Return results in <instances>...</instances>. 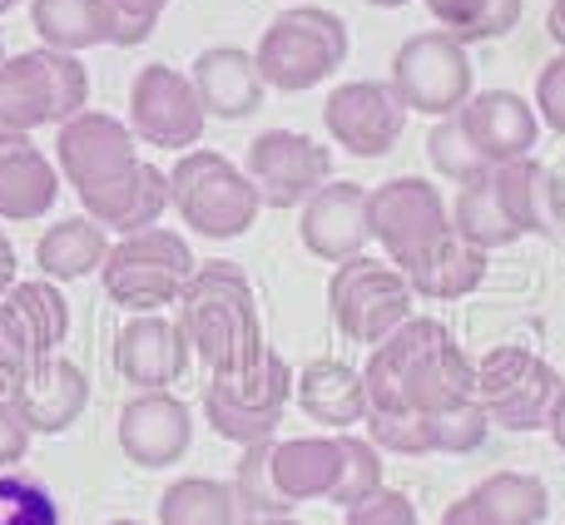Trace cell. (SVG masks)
I'll return each instance as SVG.
<instances>
[{
  "label": "cell",
  "instance_id": "6da1fadb",
  "mask_svg": "<svg viewBox=\"0 0 565 525\" xmlns=\"http://www.w3.org/2000/svg\"><path fill=\"white\" fill-rule=\"evenodd\" d=\"M55 169L75 189L85 218L105 234L154 228L169 208V174L139 159V139L125 119L105 109H79L55 135Z\"/></svg>",
  "mask_w": 565,
  "mask_h": 525
},
{
  "label": "cell",
  "instance_id": "7a4b0ae2",
  "mask_svg": "<svg viewBox=\"0 0 565 525\" xmlns=\"http://www.w3.org/2000/svg\"><path fill=\"white\" fill-rule=\"evenodd\" d=\"M362 382H367V411L377 417L457 411L477 401V362L461 352L451 328H441L437 318H417V312L372 347Z\"/></svg>",
  "mask_w": 565,
  "mask_h": 525
},
{
  "label": "cell",
  "instance_id": "3957f363",
  "mask_svg": "<svg viewBox=\"0 0 565 525\" xmlns=\"http://www.w3.org/2000/svg\"><path fill=\"white\" fill-rule=\"evenodd\" d=\"M179 328H184V338H189V352L209 367V377L248 367V362H258L268 347L254 282L228 258L199 262L194 268V278L179 292Z\"/></svg>",
  "mask_w": 565,
  "mask_h": 525
},
{
  "label": "cell",
  "instance_id": "277c9868",
  "mask_svg": "<svg viewBox=\"0 0 565 525\" xmlns=\"http://www.w3.org/2000/svg\"><path fill=\"white\" fill-rule=\"evenodd\" d=\"M169 208L189 224V234L228 244L258 224L264 199L234 159H224L218 149H189L169 169Z\"/></svg>",
  "mask_w": 565,
  "mask_h": 525
},
{
  "label": "cell",
  "instance_id": "5b68a950",
  "mask_svg": "<svg viewBox=\"0 0 565 525\" xmlns=\"http://www.w3.org/2000/svg\"><path fill=\"white\" fill-rule=\"evenodd\" d=\"M348 50H352V40H348V20L342 15H332L322 6H292L268 20V30L258 35L254 65L268 89L302 95V89L338 75L348 65Z\"/></svg>",
  "mask_w": 565,
  "mask_h": 525
},
{
  "label": "cell",
  "instance_id": "8992f818",
  "mask_svg": "<svg viewBox=\"0 0 565 525\" xmlns=\"http://www.w3.org/2000/svg\"><path fill=\"white\" fill-rule=\"evenodd\" d=\"M89 105V69L65 50H20L0 65V129L35 135L65 125Z\"/></svg>",
  "mask_w": 565,
  "mask_h": 525
},
{
  "label": "cell",
  "instance_id": "52a82bcc",
  "mask_svg": "<svg viewBox=\"0 0 565 525\" xmlns=\"http://www.w3.org/2000/svg\"><path fill=\"white\" fill-rule=\"evenodd\" d=\"M194 268H199V258L189 248V238L154 224V228H139V234H125L119 244H109L105 268H99V288L125 312H159L169 302H179V292L194 278Z\"/></svg>",
  "mask_w": 565,
  "mask_h": 525
},
{
  "label": "cell",
  "instance_id": "ba28073f",
  "mask_svg": "<svg viewBox=\"0 0 565 525\" xmlns=\"http://www.w3.org/2000/svg\"><path fill=\"white\" fill-rule=\"evenodd\" d=\"M288 397H292V367L274 347H264V357L248 362V367L209 377L199 407H204V421L214 427V437L234 441V447H254V441L278 437Z\"/></svg>",
  "mask_w": 565,
  "mask_h": 525
},
{
  "label": "cell",
  "instance_id": "9c48e42d",
  "mask_svg": "<svg viewBox=\"0 0 565 525\" xmlns=\"http://www.w3.org/2000/svg\"><path fill=\"white\" fill-rule=\"evenodd\" d=\"M412 302H417V292H412L407 272L392 268L387 258L358 254L338 262L328 278L332 328L348 342H362V347H377L382 338H392L412 318Z\"/></svg>",
  "mask_w": 565,
  "mask_h": 525
},
{
  "label": "cell",
  "instance_id": "30bf717a",
  "mask_svg": "<svg viewBox=\"0 0 565 525\" xmlns=\"http://www.w3.org/2000/svg\"><path fill=\"white\" fill-rule=\"evenodd\" d=\"M387 85L407 105V115L451 119L471 95H477V65L471 50L447 30H417L392 55Z\"/></svg>",
  "mask_w": 565,
  "mask_h": 525
},
{
  "label": "cell",
  "instance_id": "8fae6325",
  "mask_svg": "<svg viewBox=\"0 0 565 525\" xmlns=\"http://www.w3.org/2000/svg\"><path fill=\"white\" fill-rule=\"evenodd\" d=\"M565 387L561 372L541 352L501 342L477 362V407L501 431H546L551 401Z\"/></svg>",
  "mask_w": 565,
  "mask_h": 525
},
{
  "label": "cell",
  "instance_id": "7c38bea8",
  "mask_svg": "<svg viewBox=\"0 0 565 525\" xmlns=\"http://www.w3.org/2000/svg\"><path fill=\"white\" fill-rule=\"evenodd\" d=\"M367 228L392 268H412L427 248H437L451 234V204L431 179L402 174L367 189Z\"/></svg>",
  "mask_w": 565,
  "mask_h": 525
},
{
  "label": "cell",
  "instance_id": "4fadbf2b",
  "mask_svg": "<svg viewBox=\"0 0 565 525\" xmlns=\"http://www.w3.org/2000/svg\"><path fill=\"white\" fill-rule=\"evenodd\" d=\"M129 129H135L139 144L154 149H174V154H189L204 139V105H199V89L184 69L174 65H145L129 85Z\"/></svg>",
  "mask_w": 565,
  "mask_h": 525
},
{
  "label": "cell",
  "instance_id": "5bb4252c",
  "mask_svg": "<svg viewBox=\"0 0 565 525\" xmlns=\"http://www.w3.org/2000/svg\"><path fill=\"white\" fill-rule=\"evenodd\" d=\"M244 174L254 179L264 208H302L332 179V149L298 129H264L244 154Z\"/></svg>",
  "mask_w": 565,
  "mask_h": 525
},
{
  "label": "cell",
  "instance_id": "9a60e30c",
  "mask_svg": "<svg viewBox=\"0 0 565 525\" xmlns=\"http://www.w3.org/2000/svg\"><path fill=\"white\" fill-rule=\"evenodd\" d=\"M70 338V302L60 282L50 278H15V288L0 292V367L10 377L30 367V362L60 352Z\"/></svg>",
  "mask_w": 565,
  "mask_h": 525
},
{
  "label": "cell",
  "instance_id": "2e32d148",
  "mask_svg": "<svg viewBox=\"0 0 565 525\" xmlns=\"http://www.w3.org/2000/svg\"><path fill=\"white\" fill-rule=\"evenodd\" d=\"M322 125H328L332 144H342L352 159H382L397 149L402 129H407V105L387 79H348L328 95Z\"/></svg>",
  "mask_w": 565,
  "mask_h": 525
},
{
  "label": "cell",
  "instance_id": "e0dca14e",
  "mask_svg": "<svg viewBox=\"0 0 565 525\" xmlns=\"http://www.w3.org/2000/svg\"><path fill=\"white\" fill-rule=\"evenodd\" d=\"M367 441L387 457H467L487 441L491 421L487 411L471 401L457 411H397V417H377L367 411Z\"/></svg>",
  "mask_w": 565,
  "mask_h": 525
},
{
  "label": "cell",
  "instance_id": "ac0fdd59",
  "mask_svg": "<svg viewBox=\"0 0 565 525\" xmlns=\"http://www.w3.org/2000/svg\"><path fill=\"white\" fill-rule=\"evenodd\" d=\"M10 411L25 421L30 437H65L89 407V377L70 357L50 352V357L30 362L15 382H10Z\"/></svg>",
  "mask_w": 565,
  "mask_h": 525
},
{
  "label": "cell",
  "instance_id": "d6986e66",
  "mask_svg": "<svg viewBox=\"0 0 565 525\" xmlns=\"http://www.w3.org/2000/svg\"><path fill=\"white\" fill-rule=\"evenodd\" d=\"M119 451L135 461L139 471H164L194 441V411L189 401H179L174 392H135V397L119 407L115 421Z\"/></svg>",
  "mask_w": 565,
  "mask_h": 525
},
{
  "label": "cell",
  "instance_id": "ffe728a7",
  "mask_svg": "<svg viewBox=\"0 0 565 525\" xmlns=\"http://www.w3.org/2000/svg\"><path fill=\"white\" fill-rule=\"evenodd\" d=\"M298 238L312 258L322 262H348L372 244L367 228V189L352 179H328L308 204L298 208Z\"/></svg>",
  "mask_w": 565,
  "mask_h": 525
},
{
  "label": "cell",
  "instance_id": "44dd1931",
  "mask_svg": "<svg viewBox=\"0 0 565 525\" xmlns=\"http://www.w3.org/2000/svg\"><path fill=\"white\" fill-rule=\"evenodd\" d=\"M189 338L174 318L159 312H135L115 332V372L135 392H169L189 372Z\"/></svg>",
  "mask_w": 565,
  "mask_h": 525
},
{
  "label": "cell",
  "instance_id": "7402d4cb",
  "mask_svg": "<svg viewBox=\"0 0 565 525\" xmlns=\"http://www.w3.org/2000/svg\"><path fill=\"white\" fill-rule=\"evenodd\" d=\"M457 125L491 169L511 164V159H526L541 139L536 105L521 99L516 89H477V95L457 109Z\"/></svg>",
  "mask_w": 565,
  "mask_h": 525
},
{
  "label": "cell",
  "instance_id": "603a6c76",
  "mask_svg": "<svg viewBox=\"0 0 565 525\" xmlns=\"http://www.w3.org/2000/svg\"><path fill=\"white\" fill-rule=\"evenodd\" d=\"M60 169L30 144V135L0 129V224H40L55 214Z\"/></svg>",
  "mask_w": 565,
  "mask_h": 525
},
{
  "label": "cell",
  "instance_id": "cb8c5ba5",
  "mask_svg": "<svg viewBox=\"0 0 565 525\" xmlns=\"http://www.w3.org/2000/svg\"><path fill=\"white\" fill-rule=\"evenodd\" d=\"M189 79H194L199 89V105H204V115L214 119H228V125H238V119L258 115L264 109V75H258L254 55L238 45H209L199 50V60L189 65Z\"/></svg>",
  "mask_w": 565,
  "mask_h": 525
},
{
  "label": "cell",
  "instance_id": "d4e9b609",
  "mask_svg": "<svg viewBox=\"0 0 565 525\" xmlns=\"http://www.w3.org/2000/svg\"><path fill=\"white\" fill-rule=\"evenodd\" d=\"M292 397H298L302 417L328 431H352L358 421H367V382L342 357H312L292 377Z\"/></svg>",
  "mask_w": 565,
  "mask_h": 525
},
{
  "label": "cell",
  "instance_id": "484cf974",
  "mask_svg": "<svg viewBox=\"0 0 565 525\" xmlns=\"http://www.w3.org/2000/svg\"><path fill=\"white\" fill-rule=\"evenodd\" d=\"M268 471H274V486L288 506L302 501H332L342 476V447L338 437H292L268 447Z\"/></svg>",
  "mask_w": 565,
  "mask_h": 525
},
{
  "label": "cell",
  "instance_id": "4316f807",
  "mask_svg": "<svg viewBox=\"0 0 565 525\" xmlns=\"http://www.w3.org/2000/svg\"><path fill=\"white\" fill-rule=\"evenodd\" d=\"M30 25H35L40 45L79 55L95 45L119 50V20L109 0H30Z\"/></svg>",
  "mask_w": 565,
  "mask_h": 525
},
{
  "label": "cell",
  "instance_id": "83f0119b",
  "mask_svg": "<svg viewBox=\"0 0 565 525\" xmlns=\"http://www.w3.org/2000/svg\"><path fill=\"white\" fill-rule=\"evenodd\" d=\"M487 258L491 254L471 248L467 238L447 234L437 248H427V254L412 262V268H402V272H407V282H412V292H417V298L457 302V298H467V292H477L481 282H487Z\"/></svg>",
  "mask_w": 565,
  "mask_h": 525
},
{
  "label": "cell",
  "instance_id": "f1b7e54d",
  "mask_svg": "<svg viewBox=\"0 0 565 525\" xmlns=\"http://www.w3.org/2000/svg\"><path fill=\"white\" fill-rule=\"evenodd\" d=\"M105 254H109V238L95 218H85V214L55 218L35 244V268L45 272L50 282H79L105 268Z\"/></svg>",
  "mask_w": 565,
  "mask_h": 525
},
{
  "label": "cell",
  "instance_id": "f546056e",
  "mask_svg": "<svg viewBox=\"0 0 565 525\" xmlns=\"http://www.w3.org/2000/svg\"><path fill=\"white\" fill-rule=\"evenodd\" d=\"M461 501L487 525H546L551 516V491L531 471H491Z\"/></svg>",
  "mask_w": 565,
  "mask_h": 525
},
{
  "label": "cell",
  "instance_id": "4dcf8cb0",
  "mask_svg": "<svg viewBox=\"0 0 565 525\" xmlns=\"http://www.w3.org/2000/svg\"><path fill=\"white\" fill-rule=\"evenodd\" d=\"M491 189H497L501 214L516 224V234H551V174L541 159H511V164L491 169Z\"/></svg>",
  "mask_w": 565,
  "mask_h": 525
},
{
  "label": "cell",
  "instance_id": "1f68e13d",
  "mask_svg": "<svg viewBox=\"0 0 565 525\" xmlns=\"http://www.w3.org/2000/svg\"><path fill=\"white\" fill-rule=\"evenodd\" d=\"M159 525H248V516L234 496V481L179 476L159 496Z\"/></svg>",
  "mask_w": 565,
  "mask_h": 525
},
{
  "label": "cell",
  "instance_id": "d6a6232c",
  "mask_svg": "<svg viewBox=\"0 0 565 525\" xmlns=\"http://www.w3.org/2000/svg\"><path fill=\"white\" fill-rule=\"evenodd\" d=\"M451 234L467 238V244L481 248V254L511 248L521 238L516 224L501 214L497 189H491V174H481V179H471V184L457 189V199H451Z\"/></svg>",
  "mask_w": 565,
  "mask_h": 525
},
{
  "label": "cell",
  "instance_id": "836d02e7",
  "mask_svg": "<svg viewBox=\"0 0 565 525\" xmlns=\"http://www.w3.org/2000/svg\"><path fill=\"white\" fill-rule=\"evenodd\" d=\"M427 15L437 20V30L457 35L471 50L511 35L521 25V15H526V0H427Z\"/></svg>",
  "mask_w": 565,
  "mask_h": 525
},
{
  "label": "cell",
  "instance_id": "e575fe53",
  "mask_svg": "<svg viewBox=\"0 0 565 525\" xmlns=\"http://www.w3.org/2000/svg\"><path fill=\"white\" fill-rule=\"evenodd\" d=\"M268 447H274V441H254V447H244L238 471H234V496H238V506H244L248 521L292 516V506L278 496V486H274V471H268Z\"/></svg>",
  "mask_w": 565,
  "mask_h": 525
},
{
  "label": "cell",
  "instance_id": "d590c367",
  "mask_svg": "<svg viewBox=\"0 0 565 525\" xmlns=\"http://www.w3.org/2000/svg\"><path fill=\"white\" fill-rule=\"evenodd\" d=\"M338 447H342V476H338V491H332V506L352 511L387 486L382 481V451L367 437H352V431H338Z\"/></svg>",
  "mask_w": 565,
  "mask_h": 525
},
{
  "label": "cell",
  "instance_id": "8d00e7d4",
  "mask_svg": "<svg viewBox=\"0 0 565 525\" xmlns=\"http://www.w3.org/2000/svg\"><path fill=\"white\" fill-rule=\"evenodd\" d=\"M427 159H431V169H437L441 179H451V184H471V179L491 174V164L477 154V144L461 135L457 115L437 119V129L427 135Z\"/></svg>",
  "mask_w": 565,
  "mask_h": 525
},
{
  "label": "cell",
  "instance_id": "74e56055",
  "mask_svg": "<svg viewBox=\"0 0 565 525\" xmlns=\"http://www.w3.org/2000/svg\"><path fill=\"white\" fill-rule=\"evenodd\" d=\"M0 525H60V501L45 481L0 471Z\"/></svg>",
  "mask_w": 565,
  "mask_h": 525
},
{
  "label": "cell",
  "instance_id": "f35d334b",
  "mask_svg": "<svg viewBox=\"0 0 565 525\" xmlns=\"http://www.w3.org/2000/svg\"><path fill=\"white\" fill-rule=\"evenodd\" d=\"M348 525H422V516H417V506H412L407 491L382 486L377 496H367L362 506L348 511Z\"/></svg>",
  "mask_w": 565,
  "mask_h": 525
},
{
  "label": "cell",
  "instance_id": "ab89813d",
  "mask_svg": "<svg viewBox=\"0 0 565 525\" xmlns=\"http://www.w3.org/2000/svg\"><path fill=\"white\" fill-rule=\"evenodd\" d=\"M536 115H541V125L551 129V135H561L565 139V50L556 60H546L541 65V75H536Z\"/></svg>",
  "mask_w": 565,
  "mask_h": 525
},
{
  "label": "cell",
  "instance_id": "60d3db41",
  "mask_svg": "<svg viewBox=\"0 0 565 525\" xmlns=\"http://www.w3.org/2000/svg\"><path fill=\"white\" fill-rule=\"evenodd\" d=\"M169 0H109V10H115L119 20V50H135L145 45L149 35H154L159 15H164Z\"/></svg>",
  "mask_w": 565,
  "mask_h": 525
},
{
  "label": "cell",
  "instance_id": "b9f144b4",
  "mask_svg": "<svg viewBox=\"0 0 565 525\" xmlns=\"http://www.w3.org/2000/svg\"><path fill=\"white\" fill-rule=\"evenodd\" d=\"M30 451V431L25 421L10 411V401H0V471H15Z\"/></svg>",
  "mask_w": 565,
  "mask_h": 525
},
{
  "label": "cell",
  "instance_id": "7bdbcfd3",
  "mask_svg": "<svg viewBox=\"0 0 565 525\" xmlns=\"http://www.w3.org/2000/svg\"><path fill=\"white\" fill-rule=\"evenodd\" d=\"M10 288H15V244L0 228V292H10Z\"/></svg>",
  "mask_w": 565,
  "mask_h": 525
},
{
  "label": "cell",
  "instance_id": "ee69618b",
  "mask_svg": "<svg viewBox=\"0 0 565 525\" xmlns=\"http://www.w3.org/2000/svg\"><path fill=\"white\" fill-rule=\"evenodd\" d=\"M546 431H551V441L561 447V457H565V387L556 392V401H551V417H546Z\"/></svg>",
  "mask_w": 565,
  "mask_h": 525
},
{
  "label": "cell",
  "instance_id": "f6af8a7d",
  "mask_svg": "<svg viewBox=\"0 0 565 525\" xmlns=\"http://www.w3.org/2000/svg\"><path fill=\"white\" fill-rule=\"evenodd\" d=\"M437 525H487V521H481L477 511L467 506V501H451V506H447V511H441V516H437Z\"/></svg>",
  "mask_w": 565,
  "mask_h": 525
},
{
  "label": "cell",
  "instance_id": "bcb514c9",
  "mask_svg": "<svg viewBox=\"0 0 565 525\" xmlns=\"http://www.w3.org/2000/svg\"><path fill=\"white\" fill-rule=\"evenodd\" d=\"M546 35L565 50V0H551V10H546Z\"/></svg>",
  "mask_w": 565,
  "mask_h": 525
},
{
  "label": "cell",
  "instance_id": "7dc6e473",
  "mask_svg": "<svg viewBox=\"0 0 565 525\" xmlns=\"http://www.w3.org/2000/svg\"><path fill=\"white\" fill-rule=\"evenodd\" d=\"M248 525H302V521H292V516H264V521H248Z\"/></svg>",
  "mask_w": 565,
  "mask_h": 525
},
{
  "label": "cell",
  "instance_id": "c3c4849f",
  "mask_svg": "<svg viewBox=\"0 0 565 525\" xmlns=\"http://www.w3.org/2000/svg\"><path fill=\"white\" fill-rule=\"evenodd\" d=\"M367 6H377V10H402V6H412V0H367Z\"/></svg>",
  "mask_w": 565,
  "mask_h": 525
},
{
  "label": "cell",
  "instance_id": "681fc988",
  "mask_svg": "<svg viewBox=\"0 0 565 525\" xmlns=\"http://www.w3.org/2000/svg\"><path fill=\"white\" fill-rule=\"evenodd\" d=\"M10 382H15V377H10V372H6V367H0V401H6V397H10Z\"/></svg>",
  "mask_w": 565,
  "mask_h": 525
},
{
  "label": "cell",
  "instance_id": "f907efd6",
  "mask_svg": "<svg viewBox=\"0 0 565 525\" xmlns=\"http://www.w3.org/2000/svg\"><path fill=\"white\" fill-rule=\"evenodd\" d=\"M105 525H145V521H129V516H119V521H105Z\"/></svg>",
  "mask_w": 565,
  "mask_h": 525
},
{
  "label": "cell",
  "instance_id": "816d5d0a",
  "mask_svg": "<svg viewBox=\"0 0 565 525\" xmlns=\"http://www.w3.org/2000/svg\"><path fill=\"white\" fill-rule=\"evenodd\" d=\"M20 6V0H0V15H6V10H15Z\"/></svg>",
  "mask_w": 565,
  "mask_h": 525
},
{
  "label": "cell",
  "instance_id": "f5cc1de1",
  "mask_svg": "<svg viewBox=\"0 0 565 525\" xmlns=\"http://www.w3.org/2000/svg\"><path fill=\"white\" fill-rule=\"evenodd\" d=\"M0 65H6V35H0Z\"/></svg>",
  "mask_w": 565,
  "mask_h": 525
}]
</instances>
